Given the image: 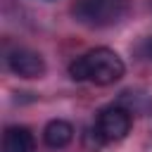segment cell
Listing matches in <instances>:
<instances>
[{"label":"cell","instance_id":"obj_1","mask_svg":"<svg viewBox=\"0 0 152 152\" xmlns=\"http://www.w3.org/2000/svg\"><path fill=\"white\" fill-rule=\"evenodd\" d=\"M124 74H126L124 59L109 48L88 50L86 55L76 57L69 64V76L74 81H88L95 86H112L121 81Z\"/></svg>","mask_w":152,"mask_h":152},{"label":"cell","instance_id":"obj_2","mask_svg":"<svg viewBox=\"0 0 152 152\" xmlns=\"http://www.w3.org/2000/svg\"><path fill=\"white\" fill-rule=\"evenodd\" d=\"M128 12V0H76L74 2V17L90 26V28H104L119 24Z\"/></svg>","mask_w":152,"mask_h":152},{"label":"cell","instance_id":"obj_3","mask_svg":"<svg viewBox=\"0 0 152 152\" xmlns=\"http://www.w3.org/2000/svg\"><path fill=\"white\" fill-rule=\"evenodd\" d=\"M131 112L121 104H109L97 114V124L95 131L100 133V138L104 142H114V140H124L131 133Z\"/></svg>","mask_w":152,"mask_h":152},{"label":"cell","instance_id":"obj_4","mask_svg":"<svg viewBox=\"0 0 152 152\" xmlns=\"http://www.w3.org/2000/svg\"><path fill=\"white\" fill-rule=\"evenodd\" d=\"M7 66L21 78H40L45 74V59L28 48H14L7 52Z\"/></svg>","mask_w":152,"mask_h":152},{"label":"cell","instance_id":"obj_5","mask_svg":"<svg viewBox=\"0 0 152 152\" xmlns=\"http://www.w3.org/2000/svg\"><path fill=\"white\" fill-rule=\"evenodd\" d=\"M2 152H36V138L26 126H7L2 133Z\"/></svg>","mask_w":152,"mask_h":152},{"label":"cell","instance_id":"obj_6","mask_svg":"<svg viewBox=\"0 0 152 152\" xmlns=\"http://www.w3.org/2000/svg\"><path fill=\"white\" fill-rule=\"evenodd\" d=\"M43 140H45L48 147L62 150V147H66L74 140V126L69 121H64V119H52L43 128Z\"/></svg>","mask_w":152,"mask_h":152},{"label":"cell","instance_id":"obj_7","mask_svg":"<svg viewBox=\"0 0 152 152\" xmlns=\"http://www.w3.org/2000/svg\"><path fill=\"white\" fill-rule=\"evenodd\" d=\"M138 55L142 59H152V36L150 38H142V43L138 45Z\"/></svg>","mask_w":152,"mask_h":152}]
</instances>
